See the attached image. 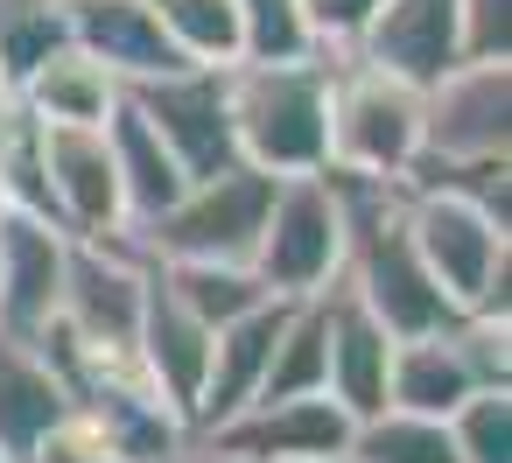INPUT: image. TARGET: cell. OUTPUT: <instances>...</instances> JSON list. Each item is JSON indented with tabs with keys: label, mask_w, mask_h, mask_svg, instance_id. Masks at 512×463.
<instances>
[{
	"label": "cell",
	"mask_w": 512,
	"mask_h": 463,
	"mask_svg": "<svg viewBox=\"0 0 512 463\" xmlns=\"http://www.w3.org/2000/svg\"><path fill=\"white\" fill-rule=\"evenodd\" d=\"M351 57L407 78V85H435L463 64V29H456V0H379V15L365 22V36L351 43Z\"/></svg>",
	"instance_id": "7c38bea8"
},
{
	"label": "cell",
	"mask_w": 512,
	"mask_h": 463,
	"mask_svg": "<svg viewBox=\"0 0 512 463\" xmlns=\"http://www.w3.org/2000/svg\"><path fill=\"white\" fill-rule=\"evenodd\" d=\"M267 204H274V176L232 162L218 176H197L148 232H134V246L148 260H253Z\"/></svg>",
	"instance_id": "5b68a950"
},
{
	"label": "cell",
	"mask_w": 512,
	"mask_h": 463,
	"mask_svg": "<svg viewBox=\"0 0 512 463\" xmlns=\"http://www.w3.org/2000/svg\"><path fill=\"white\" fill-rule=\"evenodd\" d=\"M204 442H218L239 463H337L351 442V414L330 393H302V400H253L239 407L225 428H211Z\"/></svg>",
	"instance_id": "9c48e42d"
},
{
	"label": "cell",
	"mask_w": 512,
	"mask_h": 463,
	"mask_svg": "<svg viewBox=\"0 0 512 463\" xmlns=\"http://www.w3.org/2000/svg\"><path fill=\"white\" fill-rule=\"evenodd\" d=\"M302 15H309L316 50H323V57H344V50L365 36V22L379 15V0H302Z\"/></svg>",
	"instance_id": "83f0119b"
},
{
	"label": "cell",
	"mask_w": 512,
	"mask_h": 463,
	"mask_svg": "<svg viewBox=\"0 0 512 463\" xmlns=\"http://www.w3.org/2000/svg\"><path fill=\"white\" fill-rule=\"evenodd\" d=\"M71 50H85L120 92L183 64L148 0H71Z\"/></svg>",
	"instance_id": "5bb4252c"
},
{
	"label": "cell",
	"mask_w": 512,
	"mask_h": 463,
	"mask_svg": "<svg viewBox=\"0 0 512 463\" xmlns=\"http://www.w3.org/2000/svg\"><path fill=\"white\" fill-rule=\"evenodd\" d=\"M141 302H148V253H141L127 232H120V239H71L57 323H64L85 351H127V358H134Z\"/></svg>",
	"instance_id": "8992f818"
},
{
	"label": "cell",
	"mask_w": 512,
	"mask_h": 463,
	"mask_svg": "<svg viewBox=\"0 0 512 463\" xmlns=\"http://www.w3.org/2000/svg\"><path fill=\"white\" fill-rule=\"evenodd\" d=\"M211 337H218V330H204V323L155 281V267H148V302H141V330H134V365H141V379H148L183 421H190V407H197V393H204Z\"/></svg>",
	"instance_id": "4fadbf2b"
},
{
	"label": "cell",
	"mask_w": 512,
	"mask_h": 463,
	"mask_svg": "<svg viewBox=\"0 0 512 463\" xmlns=\"http://www.w3.org/2000/svg\"><path fill=\"white\" fill-rule=\"evenodd\" d=\"M64 267H71V232L29 211L0 218V330L8 337H43L64 309Z\"/></svg>",
	"instance_id": "8fae6325"
},
{
	"label": "cell",
	"mask_w": 512,
	"mask_h": 463,
	"mask_svg": "<svg viewBox=\"0 0 512 463\" xmlns=\"http://www.w3.org/2000/svg\"><path fill=\"white\" fill-rule=\"evenodd\" d=\"M43 176H50V218L71 239H120L127 232L106 127H43Z\"/></svg>",
	"instance_id": "30bf717a"
},
{
	"label": "cell",
	"mask_w": 512,
	"mask_h": 463,
	"mask_svg": "<svg viewBox=\"0 0 512 463\" xmlns=\"http://www.w3.org/2000/svg\"><path fill=\"white\" fill-rule=\"evenodd\" d=\"M15 106L43 127H106V113L120 106V85L85 57V50H57L43 71H29V85L15 92Z\"/></svg>",
	"instance_id": "d6986e66"
},
{
	"label": "cell",
	"mask_w": 512,
	"mask_h": 463,
	"mask_svg": "<svg viewBox=\"0 0 512 463\" xmlns=\"http://www.w3.org/2000/svg\"><path fill=\"white\" fill-rule=\"evenodd\" d=\"M421 155V85L365 64V57H330V162L337 176H372L400 183Z\"/></svg>",
	"instance_id": "7a4b0ae2"
},
{
	"label": "cell",
	"mask_w": 512,
	"mask_h": 463,
	"mask_svg": "<svg viewBox=\"0 0 512 463\" xmlns=\"http://www.w3.org/2000/svg\"><path fill=\"white\" fill-rule=\"evenodd\" d=\"M407 239L456 316H505L512 288V225L484 218L449 190H407Z\"/></svg>",
	"instance_id": "3957f363"
},
{
	"label": "cell",
	"mask_w": 512,
	"mask_h": 463,
	"mask_svg": "<svg viewBox=\"0 0 512 463\" xmlns=\"http://www.w3.org/2000/svg\"><path fill=\"white\" fill-rule=\"evenodd\" d=\"M148 267H155V281H162L204 330H225V323L253 316L260 302H274L246 260H148Z\"/></svg>",
	"instance_id": "ffe728a7"
},
{
	"label": "cell",
	"mask_w": 512,
	"mask_h": 463,
	"mask_svg": "<svg viewBox=\"0 0 512 463\" xmlns=\"http://www.w3.org/2000/svg\"><path fill=\"white\" fill-rule=\"evenodd\" d=\"M323 316H330V365H323V393L351 414V421H365V414H379L386 407V372H393V344L400 337H386V323L379 316H365L344 288H330L323 295Z\"/></svg>",
	"instance_id": "2e32d148"
},
{
	"label": "cell",
	"mask_w": 512,
	"mask_h": 463,
	"mask_svg": "<svg viewBox=\"0 0 512 463\" xmlns=\"http://www.w3.org/2000/svg\"><path fill=\"white\" fill-rule=\"evenodd\" d=\"M463 64H512V0H456Z\"/></svg>",
	"instance_id": "4316f807"
},
{
	"label": "cell",
	"mask_w": 512,
	"mask_h": 463,
	"mask_svg": "<svg viewBox=\"0 0 512 463\" xmlns=\"http://www.w3.org/2000/svg\"><path fill=\"white\" fill-rule=\"evenodd\" d=\"M127 106L155 127V141L183 162V176H218L239 162L232 148V106H225V71L211 64H176L148 85H127Z\"/></svg>",
	"instance_id": "52a82bcc"
},
{
	"label": "cell",
	"mask_w": 512,
	"mask_h": 463,
	"mask_svg": "<svg viewBox=\"0 0 512 463\" xmlns=\"http://www.w3.org/2000/svg\"><path fill=\"white\" fill-rule=\"evenodd\" d=\"M281 316H288V302H260L253 316H239V323H225V330L211 337V372H204V393H197V407H190V435H211V428H225L239 407L260 400V379H267Z\"/></svg>",
	"instance_id": "9a60e30c"
},
{
	"label": "cell",
	"mask_w": 512,
	"mask_h": 463,
	"mask_svg": "<svg viewBox=\"0 0 512 463\" xmlns=\"http://www.w3.org/2000/svg\"><path fill=\"white\" fill-rule=\"evenodd\" d=\"M0 218H8V197H0Z\"/></svg>",
	"instance_id": "1f68e13d"
},
{
	"label": "cell",
	"mask_w": 512,
	"mask_h": 463,
	"mask_svg": "<svg viewBox=\"0 0 512 463\" xmlns=\"http://www.w3.org/2000/svg\"><path fill=\"white\" fill-rule=\"evenodd\" d=\"M155 463H239V456H225L218 442H204V435H190V442H176L169 456H155Z\"/></svg>",
	"instance_id": "f546056e"
},
{
	"label": "cell",
	"mask_w": 512,
	"mask_h": 463,
	"mask_svg": "<svg viewBox=\"0 0 512 463\" xmlns=\"http://www.w3.org/2000/svg\"><path fill=\"white\" fill-rule=\"evenodd\" d=\"M239 8V64H295V57H323L309 36L302 0H232Z\"/></svg>",
	"instance_id": "d4e9b609"
},
{
	"label": "cell",
	"mask_w": 512,
	"mask_h": 463,
	"mask_svg": "<svg viewBox=\"0 0 512 463\" xmlns=\"http://www.w3.org/2000/svg\"><path fill=\"white\" fill-rule=\"evenodd\" d=\"M0 463H8V456H0Z\"/></svg>",
	"instance_id": "d6a6232c"
},
{
	"label": "cell",
	"mask_w": 512,
	"mask_h": 463,
	"mask_svg": "<svg viewBox=\"0 0 512 463\" xmlns=\"http://www.w3.org/2000/svg\"><path fill=\"white\" fill-rule=\"evenodd\" d=\"M148 8L183 64H211V71L239 64V8L232 0H148Z\"/></svg>",
	"instance_id": "cb8c5ba5"
},
{
	"label": "cell",
	"mask_w": 512,
	"mask_h": 463,
	"mask_svg": "<svg viewBox=\"0 0 512 463\" xmlns=\"http://www.w3.org/2000/svg\"><path fill=\"white\" fill-rule=\"evenodd\" d=\"M337 463H456V442H449V421L379 407V414L351 421V442Z\"/></svg>",
	"instance_id": "603a6c76"
},
{
	"label": "cell",
	"mask_w": 512,
	"mask_h": 463,
	"mask_svg": "<svg viewBox=\"0 0 512 463\" xmlns=\"http://www.w3.org/2000/svg\"><path fill=\"white\" fill-rule=\"evenodd\" d=\"M344 204H337V183L316 169V176H281L274 183V204H267V225L253 239V274L274 302H302V295H323L337 288L344 274Z\"/></svg>",
	"instance_id": "277c9868"
},
{
	"label": "cell",
	"mask_w": 512,
	"mask_h": 463,
	"mask_svg": "<svg viewBox=\"0 0 512 463\" xmlns=\"http://www.w3.org/2000/svg\"><path fill=\"white\" fill-rule=\"evenodd\" d=\"M512 155V64H456L421 92L414 162H498Z\"/></svg>",
	"instance_id": "ba28073f"
},
{
	"label": "cell",
	"mask_w": 512,
	"mask_h": 463,
	"mask_svg": "<svg viewBox=\"0 0 512 463\" xmlns=\"http://www.w3.org/2000/svg\"><path fill=\"white\" fill-rule=\"evenodd\" d=\"M57 50H71V0H0V78L8 92L29 85Z\"/></svg>",
	"instance_id": "7402d4cb"
},
{
	"label": "cell",
	"mask_w": 512,
	"mask_h": 463,
	"mask_svg": "<svg viewBox=\"0 0 512 463\" xmlns=\"http://www.w3.org/2000/svg\"><path fill=\"white\" fill-rule=\"evenodd\" d=\"M22 463H120V456H113V449H99L78 421H64V428H57V435H43Z\"/></svg>",
	"instance_id": "f1b7e54d"
},
{
	"label": "cell",
	"mask_w": 512,
	"mask_h": 463,
	"mask_svg": "<svg viewBox=\"0 0 512 463\" xmlns=\"http://www.w3.org/2000/svg\"><path fill=\"white\" fill-rule=\"evenodd\" d=\"M106 148H113V176H120V204H127V239H134V232H148V225L190 190V176H183V162L155 141V127L127 106V92H120V106L106 113Z\"/></svg>",
	"instance_id": "ac0fdd59"
},
{
	"label": "cell",
	"mask_w": 512,
	"mask_h": 463,
	"mask_svg": "<svg viewBox=\"0 0 512 463\" xmlns=\"http://www.w3.org/2000/svg\"><path fill=\"white\" fill-rule=\"evenodd\" d=\"M330 295V288H323ZM323 295H302L288 302L281 316V337H274V358H267V379H260V400H302V393H323V365H330V316H323Z\"/></svg>",
	"instance_id": "44dd1931"
},
{
	"label": "cell",
	"mask_w": 512,
	"mask_h": 463,
	"mask_svg": "<svg viewBox=\"0 0 512 463\" xmlns=\"http://www.w3.org/2000/svg\"><path fill=\"white\" fill-rule=\"evenodd\" d=\"M8 106H15V92H8V78H0V120H8Z\"/></svg>",
	"instance_id": "4dcf8cb0"
},
{
	"label": "cell",
	"mask_w": 512,
	"mask_h": 463,
	"mask_svg": "<svg viewBox=\"0 0 512 463\" xmlns=\"http://www.w3.org/2000/svg\"><path fill=\"white\" fill-rule=\"evenodd\" d=\"M232 148L260 176H316L330 162V57L225 64Z\"/></svg>",
	"instance_id": "6da1fadb"
},
{
	"label": "cell",
	"mask_w": 512,
	"mask_h": 463,
	"mask_svg": "<svg viewBox=\"0 0 512 463\" xmlns=\"http://www.w3.org/2000/svg\"><path fill=\"white\" fill-rule=\"evenodd\" d=\"M64 421H71V393L57 379V365L43 358V344L0 330V456L22 463Z\"/></svg>",
	"instance_id": "e0dca14e"
},
{
	"label": "cell",
	"mask_w": 512,
	"mask_h": 463,
	"mask_svg": "<svg viewBox=\"0 0 512 463\" xmlns=\"http://www.w3.org/2000/svg\"><path fill=\"white\" fill-rule=\"evenodd\" d=\"M456 463H512V386H484L449 414Z\"/></svg>",
	"instance_id": "484cf974"
}]
</instances>
